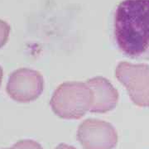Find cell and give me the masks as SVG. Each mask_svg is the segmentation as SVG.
<instances>
[{"label": "cell", "mask_w": 149, "mask_h": 149, "mask_svg": "<svg viewBox=\"0 0 149 149\" xmlns=\"http://www.w3.org/2000/svg\"><path fill=\"white\" fill-rule=\"evenodd\" d=\"M118 48L133 60H149V0H123L113 17Z\"/></svg>", "instance_id": "6da1fadb"}, {"label": "cell", "mask_w": 149, "mask_h": 149, "mask_svg": "<svg viewBox=\"0 0 149 149\" xmlns=\"http://www.w3.org/2000/svg\"><path fill=\"white\" fill-rule=\"evenodd\" d=\"M94 94L87 83L65 82L54 91L50 105L54 113L61 118L80 119L91 111Z\"/></svg>", "instance_id": "7a4b0ae2"}, {"label": "cell", "mask_w": 149, "mask_h": 149, "mask_svg": "<svg viewBox=\"0 0 149 149\" xmlns=\"http://www.w3.org/2000/svg\"><path fill=\"white\" fill-rule=\"evenodd\" d=\"M115 76L125 86L134 104L149 107L148 65L120 62L115 69Z\"/></svg>", "instance_id": "3957f363"}, {"label": "cell", "mask_w": 149, "mask_h": 149, "mask_svg": "<svg viewBox=\"0 0 149 149\" xmlns=\"http://www.w3.org/2000/svg\"><path fill=\"white\" fill-rule=\"evenodd\" d=\"M76 137L83 149H114L118 139L111 123L98 118H87L80 123Z\"/></svg>", "instance_id": "277c9868"}, {"label": "cell", "mask_w": 149, "mask_h": 149, "mask_svg": "<svg viewBox=\"0 0 149 149\" xmlns=\"http://www.w3.org/2000/svg\"><path fill=\"white\" fill-rule=\"evenodd\" d=\"M44 86V79L40 72L28 68H20L10 74L6 91L14 101L29 103L40 97Z\"/></svg>", "instance_id": "5b68a950"}, {"label": "cell", "mask_w": 149, "mask_h": 149, "mask_svg": "<svg viewBox=\"0 0 149 149\" xmlns=\"http://www.w3.org/2000/svg\"><path fill=\"white\" fill-rule=\"evenodd\" d=\"M94 94L91 113H105L114 109L118 101V92L109 80L100 76L86 81Z\"/></svg>", "instance_id": "8992f818"}, {"label": "cell", "mask_w": 149, "mask_h": 149, "mask_svg": "<svg viewBox=\"0 0 149 149\" xmlns=\"http://www.w3.org/2000/svg\"><path fill=\"white\" fill-rule=\"evenodd\" d=\"M13 147L17 149H43L41 144L32 139L20 140L14 144Z\"/></svg>", "instance_id": "52a82bcc"}, {"label": "cell", "mask_w": 149, "mask_h": 149, "mask_svg": "<svg viewBox=\"0 0 149 149\" xmlns=\"http://www.w3.org/2000/svg\"><path fill=\"white\" fill-rule=\"evenodd\" d=\"M11 27L7 22L0 20V48L5 45L10 34Z\"/></svg>", "instance_id": "ba28073f"}, {"label": "cell", "mask_w": 149, "mask_h": 149, "mask_svg": "<svg viewBox=\"0 0 149 149\" xmlns=\"http://www.w3.org/2000/svg\"><path fill=\"white\" fill-rule=\"evenodd\" d=\"M55 149H76L74 147L69 145L66 143H61L59 144L58 146H56V148H55Z\"/></svg>", "instance_id": "9c48e42d"}, {"label": "cell", "mask_w": 149, "mask_h": 149, "mask_svg": "<svg viewBox=\"0 0 149 149\" xmlns=\"http://www.w3.org/2000/svg\"><path fill=\"white\" fill-rule=\"evenodd\" d=\"M3 75V68H2V67H1V65H0V86H1V85H2Z\"/></svg>", "instance_id": "30bf717a"}, {"label": "cell", "mask_w": 149, "mask_h": 149, "mask_svg": "<svg viewBox=\"0 0 149 149\" xmlns=\"http://www.w3.org/2000/svg\"><path fill=\"white\" fill-rule=\"evenodd\" d=\"M3 149H17V148H14V147L13 146L12 148H3Z\"/></svg>", "instance_id": "8fae6325"}]
</instances>
